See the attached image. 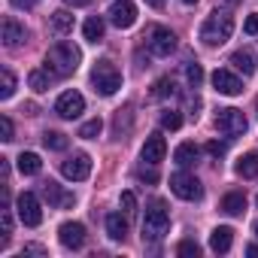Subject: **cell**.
<instances>
[{
  "mask_svg": "<svg viewBox=\"0 0 258 258\" xmlns=\"http://www.w3.org/2000/svg\"><path fill=\"white\" fill-rule=\"evenodd\" d=\"M170 191H173L176 198H182V201H201V198H204L201 179H198L195 173H185V170H179V173L170 176Z\"/></svg>",
  "mask_w": 258,
  "mask_h": 258,
  "instance_id": "8992f818",
  "label": "cell"
},
{
  "mask_svg": "<svg viewBox=\"0 0 258 258\" xmlns=\"http://www.w3.org/2000/svg\"><path fill=\"white\" fill-rule=\"evenodd\" d=\"M198 155H201V149H198L195 143H182V146H176L173 161H176L179 167H191V164L198 161Z\"/></svg>",
  "mask_w": 258,
  "mask_h": 258,
  "instance_id": "44dd1931",
  "label": "cell"
},
{
  "mask_svg": "<svg viewBox=\"0 0 258 258\" xmlns=\"http://www.w3.org/2000/svg\"><path fill=\"white\" fill-rule=\"evenodd\" d=\"M207 152H210L213 158H222V155H225V143H219V140H210V143H207Z\"/></svg>",
  "mask_w": 258,
  "mask_h": 258,
  "instance_id": "74e56055",
  "label": "cell"
},
{
  "mask_svg": "<svg viewBox=\"0 0 258 258\" xmlns=\"http://www.w3.org/2000/svg\"><path fill=\"white\" fill-rule=\"evenodd\" d=\"M213 85H216L219 94H228V97H234V94L243 91V79L237 73H231V70H216L213 73Z\"/></svg>",
  "mask_w": 258,
  "mask_h": 258,
  "instance_id": "4fadbf2b",
  "label": "cell"
},
{
  "mask_svg": "<svg viewBox=\"0 0 258 258\" xmlns=\"http://www.w3.org/2000/svg\"><path fill=\"white\" fill-rule=\"evenodd\" d=\"M231 34H234V16H231L228 10L210 13L207 22L201 25V40H204L207 46H222V43L231 40Z\"/></svg>",
  "mask_w": 258,
  "mask_h": 258,
  "instance_id": "6da1fadb",
  "label": "cell"
},
{
  "mask_svg": "<svg viewBox=\"0 0 258 258\" xmlns=\"http://www.w3.org/2000/svg\"><path fill=\"white\" fill-rule=\"evenodd\" d=\"M103 31H106V25H103L100 16H91V19L82 25V34H85L88 43H100V40H103Z\"/></svg>",
  "mask_w": 258,
  "mask_h": 258,
  "instance_id": "cb8c5ba5",
  "label": "cell"
},
{
  "mask_svg": "<svg viewBox=\"0 0 258 258\" xmlns=\"http://www.w3.org/2000/svg\"><path fill=\"white\" fill-rule=\"evenodd\" d=\"M19 170H22L25 176H37V173L43 170L40 155H37V152H22V155H19Z\"/></svg>",
  "mask_w": 258,
  "mask_h": 258,
  "instance_id": "d4e9b609",
  "label": "cell"
},
{
  "mask_svg": "<svg viewBox=\"0 0 258 258\" xmlns=\"http://www.w3.org/2000/svg\"><path fill=\"white\" fill-rule=\"evenodd\" d=\"M146 46H149V52L152 55H158V58H167L173 49H176V34L173 31H167V28H161V25H152L149 31H146Z\"/></svg>",
  "mask_w": 258,
  "mask_h": 258,
  "instance_id": "5b68a950",
  "label": "cell"
},
{
  "mask_svg": "<svg viewBox=\"0 0 258 258\" xmlns=\"http://www.w3.org/2000/svg\"><path fill=\"white\" fill-rule=\"evenodd\" d=\"M216 127H219L222 134H228V137L243 134V131H246V115H243V109H234V106L219 109V112H216Z\"/></svg>",
  "mask_w": 258,
  "mask_h": 258,
  "instance_id": "52a82bcc",
  "label": "cell"
},
{
  "mask_svg": "<svg viewBox=\"0 0 258 258\" xmlns=\"http://www.w3.org/2000/svg\"><path fill=\"white\" fill-rule=\"evenodd\" d=\"M100 131H103V121H100V118H91V121H85V124L79 127V137H82V140H97Z\"/></svg>",
  "mask_w": 258,
  "mask_h": 258,
  "instance_id": "f1b7e54d",
  "label": "cell"
},
{
  "mask_svg": "<svg viewBox=\"0 0 258 258\" xmlns=\"http://www.w3.org/2000/svg\"><path fill=\"white\" fill-rule=\"evenodd\" d=\"M161 127H164V131H179V127H182V115L176 109H164L161 112Z\"/></svg>",
  "mask_w": 258,
  "mask_h": 258,
  "instance_id": "4dcf8cb0",
  "label": "cell"
},
{
  "mask_svg": "<svg viewBox=\"0 0 258 258\" xmlns=\"http://www.w3.org/2000/svg\"><path fill=\"white\" fill-rule=\"evenodd\" d=\"M25 255H46V249L37 246V243H31V246H25Z\"/></svg>",
  "mask_w": 258,
  "mask_h": 258,
  "instance_id": "60d3db41",
  "label": "cell"
},
{
  "mask_svg": "<svg viewBox=\"0 0 258 258\" xmlns=\"http://www.w3.org/2000/svg\"><path fill=\"white\" fill-rule=\"evenodd\" d=\"M0 140H7V143L16 140V137H13V118H10V115H0Z\"/></svg>",
  "mask_w": 258,
  "mask_h": 258,
  "instance_id": "d590c367",
  "label": "cell"
},
{
  "mask_svg": "<svg viewBox=\"0 0 258 258\" xmlns=\"http://www.w3.org/2000/svg\"><path fill=\"white\" fill-rule=\"evenodd\" d=\"M234 170H237V176H243V179L258 176V155H255V152L240 155V158H237V164H234Z\"/></svg>",
  "mask_w": 258,
  "mask_h": 258,
  "instance_id": "ffe728a7",
  "label": "cell"
},
{
  "mask_svg": "<svg viewBox=\"0 0 258 258\" xmlns=\"http://www.w3.org/2000/svg\"><path fill=\"white\" fill-rule=\"evenodd\" d=\"M91 85H94V91H100L103 97H109V94H115L118 88H121V73H118V67L112 64V61H97L94 67H91Z\"/></svg>",
  "mask_w": 258,
  "mask_h": 258,
  "instance_id": "3957f363",
  "label": "cell"
},
{
  "mask_svg": "<svg viewBox=\"0 0 258 258\" xmlns=\"http://www.w3.org/2000/svg\"><path fill=\"white\" fill-rule=\"evenodd\" d=\"M0 225H4V243H0V246H7L10 243V234H13V213H10V207L0 210Z\"/></svg>",
  "mask_w": 258,
  "mask_h": 258,
  "instance_id": "d6a6232c",
  "label": "cell"
},
{
  "mask_svg": "<svg viewBox=\"0 0 258 258\" xmlns=\"http://www.w3.org/2000/svg\"><path fill=\"white\" fill-rule=\"evenodd\" d=\"M225 4H240V0H225Z\"/></svg>",
  "mask_w": 258,
  "mask_h": 258,
  "instance_id": "bcb514c9",
  "label": "cell"
},
{
  "mask_svg": "<svg viewBox=\"0 0 258 258\" xmlns=\"http://www.w3.org/2000/svg\"><path fill=\"white\" fill-rule=\"evenodd\" d=\"M106 234L112 240H124L127 237V219H121V213H109L106 216Z\"/></svg>",
  "mask_w": 258,
  "mask_h": 258,
  "instance_id": "603a6c76",
  "label": "cell"
},
{
  "mask_svg": "<svg viewBox=\"0 0 258 258\" xmlns=\"http://www.w3.org/2000/svg\"><path fill=\"white\" fill-rule=\"evenodd\" d=\"M82 109H85V97H82L79 91H64V94L55 100V112H58L61 118H76Z\"/></svg>",
  "mask_w": 258,
  "mask_h": 258,
  "instance_id": "8fae6325",
  "label": "cell"
},
{
  "mask_svg": "<svg viewBox=\"0 0 258 258\" xmlns=\"http://www.w3.org/2000/svg\"><path fill=\"white\" fill-rule=\"evenodd\" d=\"M13 94H16V76H13V70H4L0 73V97L10 100Z\"/></svg>",
  "mask_w": 258,
  "mask_h": 258,
  "instance_id": "83f0119b",
  "label": "cell"
},
{
  "mask_svg": "<svg viewBox=\"0 0 258 258\" xmlns=\"http://www.w3.org/2000/svg\"><path fill=\"white\" fill-rule=\"evenodd\" d=\"M25 40H28L25 25H19L13 16H7V19H4V43H7L10 49H16V46H22Z\"/></svg>",
  "mask_w": 258,
  "mask_h": 258,
  "instance_id": "2e32d148",
  "label": "cell"
},
{
  "mask_svg": "<svg viewBox=\"0 0 258 258\" xmlns=\"http://www.w3.org/2000/svg\"><path fill=\"white\" fill-rule=\"evenodd\" d=\"M182 4H188V7H191V4H198V0H182Z\"/></svg>",
  "mask_w": 258,
  "mask_h": 258,
  "instance_id": "f6af8a7d",
  "label": "cell"
},
{
  "mask_svg": "<svg viewBox=\"0 0 258 258\" xmlns=\"http://www.w3.org/2000/svg\"><path fill=\"white\" fill-rule=\"evenodd\" d=\"M79 61H82V52L73 46V43H55L52 49H49V55H46V67L55 73V76H70V73H76V67H79Z\"/></svg>",
  "mask_w": 258,
  "mask_h": 258,
  "instance_id": "7a4b0ae2",
  "label": "cell"
},
{
  "mask_svg": "<svg viewBox=\"0 0 258 258\" xmlns=\"http://www.w3.org/2000/svg\"><path fill=\"white\" fill-rule=\"evenodd\" d=\"M246 255H252V258H258V246H249V249H246Z\"/></svg>",
  "mask_w": 258,
  "mask_h": 258,
  "instance_id": "ee69618b",
  "label": "cell"
},
{
  "mask_svg": "<svg viewBox=\"0 0 258 258\" xmlns=\"http://www.w3.org/2000/svg\"><path fill=\"white\" fill-rule=\"evenodd\" d=\"M170 234V213L164 210V204H152L149 210H146V219H143V240H152V243H158V240H164Z\"/></svg>",
  "mask_w": 258,
  "mask_h": 258,
  "instance_id": "277c9868",
  "label": "cell"
},
{
  "mask_svg": "<svg viewBox=\"0 0 258 258\" xmlns=\"http://www.w3.org/2000/svg\"><path fill=\"white\" fill-rule=\"evenodd\" d=\"M16 210H19V219H22V225H28V228H37V225L43 222L40 201H37V195H31V191H22V195H19V201H16Z\"/></svg>",
  "mask_w": 258,
  "mask_h": 258,
  "instance_id": "ba28073f",
  "label": "cell"
},
{
  "mask_svg": "<svg viewBox=\"0 0 258 258\" xmlns=\"http://www.w3.org/2000/svg\"><path fill=\"white\" fill-rule=\"evenodd\" d=\"M231 64H234L243 76H252V73L258 70V58H255L252 49H237V52L231 55Z\"/></svg>",
  "mask_w": 258,
  "mask_h": 258,
  "instance_id": "e0dca14e",
  "label": "cell"
},
{
  "mask_svg": "<svg viewBox=\"0 0 258 258\" xmlns=\"http://www.w3.org/2000/svg\"><path fill=\"white\" fill-rule=\"evenodd\" d=\"M121 210H124V216L137 213V195L134 191H121Z\"/></svg>",
  "mask_w": 258,
  "mask_h": 258,
  "instance_id": "836d02e7",
  "label": "cell"
},
{
  "mask_svg": "<svg viewBox=\"0 0 258 258\" xmlns=\"http://www.w3.org/2000/svg\"><path fill=\"white\" fill-rule=\"evenodd\" d=\"M40 191H43V198H46L49 204H55V207H73V204H76V198H73V195H64L55 179H46V182L40 185Z\"/></svg>",
  "mask_w": 258,
  "mask_h": 258,
  "instance_id": "9a60e30c",
  "label": "cell"
},
{
  "mask_svg": "<svg viewBox=\"0 0 258 258\" xmlns=\"http://www.w3.org/2000/svg\"><path fill=\"white\" fill-rule=\"evenodd\" d=\"M52 82H55V73H52L49 67H37V70H31V73H28V85H31L37 94L49 91V88H52Z\"/></svg>",
  "mask_w": 258,
  "mask_h": 258,
  "instance_id": "d6986e66",
  "label": "cell"
},
{
  "mask_svg": "<svg viewBox=\"0 0 258 258\" xmlns=\"http://www.w3.org/2000/svg\"><path fill=\"white\" fill-rule=\"evenodd\" d=\"M10 4L16 10H31V7H37V0H10Z\"/></svg>",
  "mask_w": 258,
  "mask_h": 258,
  "instance_id": "ab89813d",
  "label": "cell"
},
{
  "mask_svg": "<svg viewBox=\"0 0 258 258\" xmlns=\"http://www.w3.org/2000/svg\"><path fill=\"white\" fill-rule=\"evenodd\" d=\"M173 94H176V85H173V79H167V76L152 85V97H158V100H161V97H173Z\"/></svg>",
  "mask_w": 258,
  "mask_h": 258,
  "instance_id": "f546056e",
  "label": "cell"
},
{
  "mask_svg": "<svg viewBox=\"0 0 258 258\" xmlns=\"http://www.w3.org/2000/svg\"><path fill=\"white\" fill-rule=\"evenodd\" d=\"M222 213H228V216H243V213H246V198H243L240 191L225 195V198H222Z\"/></svg>",
  "mask_w": 258,
  "mask_h": 258,
  "instance_id": "7402d4cb",
  "label": "cell"
},
{
  "mask_svg": "<svg viewBox=\"0 0 258 258\" xmlns=\"http://www.w3.org/2000/svg\"><path fill=\"white\" fill-rule=\"evenodd\" d=\"M43 143H46V149H52V152H64V149L70 146V140H67L64 134H58V131H46V134H43Z\"/></svg>",
  "mask_w": 258,
  "mask_h": 258,
  "instance_id": "4316f807",
  "label": "cell"
},
{
  "mask_svg": "<svg viewBox=\"0 0 258 258\" xmlns=\"http://www.w3.org/2000/svg\"><path fill=\"white\" fill-rule=\"evenodd\" d=\"M167 4V0H146V7H152V10H161Z\"/></svg>",
  "mask_w": 258,
  "mask_h": 258,
  "instance_id": "7bdbcfd3",
  "label": "cell"
},
{
  "mask_svg": "<svg viewBox=\"0 0 258 258\" xmlns=\"http://www.w3.org/2000/svg\"><path fill=\"white\" fill-rule=\"evenodd\" d=\"M52 31H55V34H70V31H73V13H70V10L52 13Z\"/></svg>",
  "mask_w": 258,
  "mask_h": 258,
  "instance_id": "484cf974",
  "label": "cell"
},
{
  "mask_svg": "<svg viewBox=\"0 0 258 258\" xmlns=\"http://www.w3.org/2000/svg\"><path fill=\"white\" fill-rule=\"evenodd\" d=\"M255 234H258V222H255Z\"/></svg>",
  "mask_w": 258,
  "mask_h": 258,
  "instance_id": "7dc6e473",
  "label": "cell"
},
{
  "mask_svg": "<svg viewBox=\"0 0 258 258\" xmlns=\"http://www.w3.org/2000/svg\"><path fill=\"white\" fill-rule=\"evenodd\" d=\"M243 31H246L249 37H252V34H258V16H249V19H246V25H243Z\"/></svg>",
  "mask_w": 258,
  "mask_h": 258,
  "instance_id": "f35d334b",
  "label": "cell"
},
{
  "mask_svg": "<svg viewBox=\"0 0 258 258\" xmlns=\"http://www.w3.org/2000/svg\"><path fill=\"white\" fill-rule=\"evenodd\" d=\"M109 22L115 25V28H131L134 22H137V7L131 4V0H115V4L109 7Z\"/></svg>",
  "mask_w": 258,
  "mask_h": 258,
  "instance_id": "30bf717a",
  "label": "cell"
},
{
  "mask_svg": "<svg viewBox=\"0 0 258 258\" xmlns=\"http://www.w3.org/2000/svg\"><path fill=\"white\" fill-rule=\"evenodd\" d=\"M61 173H64L67 179H73V182H82V179L91 176V158H88L85 152H76L73 158H67V161L61 164Z\"/></svg>",
  "mask_w": 258,
  "mask_h": 258,
  "instance_id": "9c48e42d",
  "label": "cell"
},
{
  "mask_svg": "<svg viewBox=\"0 0 258 258\" xmlns=\"http://www.w3.org/2000/svg\"><path fill=\"white\" fill-rule=\"evenodd\" d=\"M137 176H140L143 182H158V170H155V164H149V167L140 164V167H137Z\"/></svg>",
  "mask_w": 258,
  "mask_h": 258,
  "instance_id": "8d00e7d4",
  "label": "cell"
},
{
  "mask_svg": "<svg viewBox=\"0 0 258 258\" xmlns=\"http://www.w3.org/2000/svg\"><path fill=\"white\" fill-rule=\"evenodd\" d=\"M64 4H67V7H88L91 0H64Z\"/></svg>",
  "mask_w": 258,
  "mask_h": 258,
  "instance_id": "b9f144b4",
  "label": "cell"
},
{
  "mask_svg": "<svg viewBox=\"0 0 258 258\" xmlns=\"http://www.w3.org/2000/svg\"><path fill=\"white\" fill-rule=\"evenodd\" d=\"M176 252H179V255H188V258H198V255H201V246H198L195 240H182V243L176 246Z\"/></svg>",
  "mask_w": 258,
  "mask_h": 258,
  "instance_id": "e575fe53",
  "label": "cell"
},
{
  "mask_svg": "<svg viewBox=\"0 0 258 258\" xmlns=\"http://www.w3.org/2000/svg\"><path fill=\"white\" fill-rule=\"evenodd\" d=\"M58 240L67 249H82L85 246V225L82 222H64L58 228Z\"/></svg>",
  "mask_w": 258,
  "mask_h": 258,
  "instance_id": "7c38bea8",
  "label": "cell"
},
{
  "mask_svg": "<svg viewBox=\"0 0 258 258\" xmlns=\"http://www.w3.org/2000/svg\"><path fill=\"white\" fill-rule=\"evenodd\" d=\"M143 161L146 164H158V161H164V155H167V143H164V137L155 131V134H149L146 137V143H143Z\"/></svg>",
  "mask_w": 258,
  "mask_h": 258,
  "instance_id": "5bb4252c",
  "label": "cell"
},
{
  "mask_svg": "<svg viewBox=\"0 0 258 258\" xmlns=\"http://www.w3.org/2000/svg\"><path fill=\"white\" fill-rule=\"evenodd\" d=\"M231 243H234V231H231L228 225H219V228H213V234H210V249H213V252L225 255V252L231 249Z\"/></svg>",
  "mask_w": 258,
  "mask_h": 258,
  "instance_id": "ac0fdd59",
  "label": "cell"
},
{
  "mask_svg": "<svg viewBox=\"0 0 258 258\" xmlns=\"http://www.w3.org/2000/svg\"><path fill=\"white\" fill-rule=\"evenodd\" d=\"M185 79H188V85H191V88H198V85L204 82V67H201V64H195V61H191V64H185Z\"/></svg>",
  "mask_w": 258,
  "mask_h": 258,
  "instance_id": "1f68e13d",
  "label": "cell"
}]
</instances>
